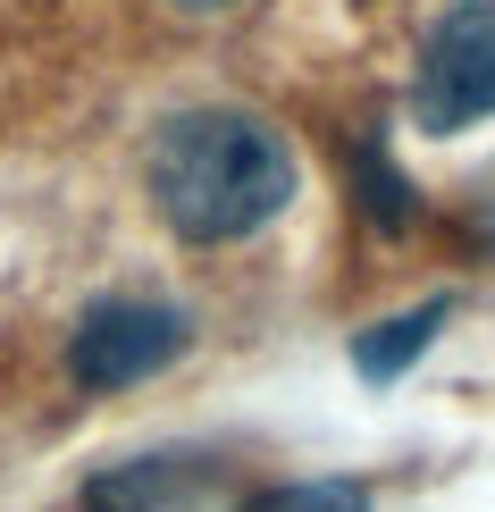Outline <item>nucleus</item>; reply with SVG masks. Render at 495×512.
<instances>
[{
  "instance_id": "0eeeda50",
  "label": "nucleus",
  "mask_w": 495,
  "mask_h": 512,
  "mask_svg": "<svg viewBox=\"0 0 495 512\" xmlns=\"http://www.w3.org/2000/svg\"><path fill=\"white\" fill-rule=\"evenodd\" d=\"M235 512H370V487L361 479H286V487H261Z\"/></svg>"
},
{
  "instance_id": "f257e3e1",
  "label": "nucleus",
  "mask_w": 495,
  "mask_h": 512,
  "mask_svg": "<svg viewBox=\"0 0 495 512\" xmlns=\"http://www.w3.org/2000/svg\"><path fill=\"white\" fill-rule=\"evenodd\" d=\"M152 210L185 244H244L286 219L294 202V143L252 110H177L143 160Z\"/></svg>"
},
{
  "instance_id": "f03ea898",
  "label": "nucleus",
  "mask_w": 495,
  "mask_h": 512,
  "mask_svg": "<svg viewBox=\"0 0 495 512\" xmlns=\"http://www.w3.org/2000/svg\"><path fill=\"white\" fill-rule=\"evenodd\" d=\"M185 345H193V319L177 303H160V294H101L68 328V378L84 395H118V387L160 378Z\"/></svg>"
},
{
  "instance_id": "7ed1b4c3",
  "label": "nucleus",
  "mask_w": 495,
  "mask_h": 512,
  "mask_svg": "<svg viewBox=\"0 0 495 512\" xmlns=\"http://www.w3.org/2000/svg\"><path fill=\"white\" fill-rule=\"evenodd\" d=\"M479 118H495V0H454L420 42L412 126L420 135H462Z\"/></svg>"
},
{
  "instance_id": "39448f33",
  "label": "nucleus",
  "mask_w": 495,
  "mask_h": 512,
  "mask_svg": "<svg viewBox=\"0 0 495 512\" xmlns=\"http://www.w3.org/2000/svg\"><path fill=\"white\" fill-rule=\"evenodd\" d=\"M445 319H454V294H428L412 311H386L378 328H353V370L370 378V387H395V378L445 336Z\"/></svg>"
},
{
  "instance_id": "423d86ee",
  "label": "nucleus",
  "mask_w": 495,
  "mask_h": 512,
  "mask_svg": "<svg viewBox=\"0 0 495 512\" xmlns=\"http://www.w3.org/2000/svg\"><path fill=\"white\" fill-rule=\"evenodd\" d=\"M344 168H353V194H361V210H370L386 236H395V227H412V210H420V202H412V185L395 177V160H386V143H378V135H361Z\"/></svg>"
},
{
  "instance_id": "1a4fd4ad",
  "label": "nucleus",
  "mask_w": 495,
  "mask_h": 512,
  "mask_svg": "<svg viewBox=\"0 0 495 512\" xmlns=\"http://www.w3.org/2000/svg\"><path fill=\"white\" fill-rule=\"evenodd\" d=\"M168 9H235V0H168Z\"/></svg>"
},
{
  "instance_id": "20e7f679",
  "label": "nucleus",
  "mask_w": 495,
  "mask_h": 512,
  "mask_svg": "<svg viewBox=\"0 0 495 512\" xmlns=\"http://www.w3.org/2000/svg\"><path fill=\"white\" fill-rule=\"evenodd\" d=\"M235 462L202 445H160V454H126L110 471L84 479L76 512H235Z\"/></svg>"
},
{
  "instance_id": "6e6552de",
  "label": "nucleus",
  "mask_w": 495,
  "mask_h": 512,
  "mask_svg": "<svg viewBox=\"0 0 495 512\" xmlns=\"http://www.w3.org/2000/svg\"><path fill=\"white\" fill-rule=\"evenodd\" d=\"M470 210H479V227H487V244H495V168L470 185Z\"/></svg>"
}]
</instances>
